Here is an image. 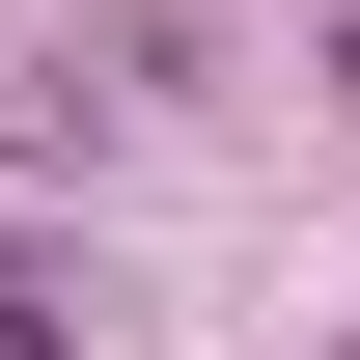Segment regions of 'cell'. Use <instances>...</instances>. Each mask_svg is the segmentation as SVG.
I'll return each mask as SVG.
<instances>
[{
	"instance_id": "6da1fadb",
	"label": "cell",
	"mask_w": 360,
	"mask_h": 360,
	"mask_svg": "<svg viewBox=\"0 0 360 360\" xmlns=\"http://www.w3.org/2000/svg\"><path fill=\"white\" fill-rule=\"evenodd\" d=\"M333 84H360V56H333Z\"/></svg>"
}]
</instances>
